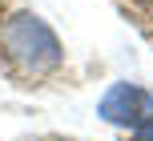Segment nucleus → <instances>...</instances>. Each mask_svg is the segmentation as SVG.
<instances>
[{
    "label": "nucleus",
    "instance_id": "f257e3e1",
    "mask_svg": "<svg viewBox=\"0 0 153 141\" xmlns=\"http://www.w3.org/2000/svg\"><path fill=\"white\" fill-rule=\"evenodd\" d=\"M0 48L20 65L24 73H53L65 61L61 36L53 32V24H45L36 12H16L0 28Z\"/></svg>",
    "mask_w": 153,
    "mask_h": 141
},
{
    "label": "nucleus",
    "instance_id": "f03ea898",
    "mask_svg": "<svg viewBox=\"0 0 153 141\" xmlns=\"http://www.w3.org/2000/svg\"><path fill=\"white\" fill-rule=\"evenodd\" d=\"M97 113L109 121V125H125V129H137L145 121V93L129 81H117V85L105 89V97L97 101Z\"/></svg>",
    "mask_w": 153,
    "mask_h": 141
},
{
    "label": "nucleus",
    "instance_id": "7ed1b4c3",
    "mask_svg": "<svg viewBox=\"0 0 153 141\" xmlns=\"http://www.w3.org/2000/svg\"><path fill=\"white\" fill-rule=\"evenodd\" d=\"M133 137H137V141H153V117H145V121H141V125L133 129Z\"/></svg>",
    "mask_w": 153,
    "mask_h": 141
},
{
    "label": "nucleus",
    "instance_id": "20e7f679",
    "mask_svg": "<svg viewBox=\"0 0 153 141\" xmlns=\"http://www.w3.org/2000/svg\"><path fill=\"white\" fill-rule=\"evenodd\" d=\"M145 117H153V93H145Z\"/></svg>",
    "mask_w": 153,
    "mask_h": 141
}]
</instances>
